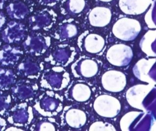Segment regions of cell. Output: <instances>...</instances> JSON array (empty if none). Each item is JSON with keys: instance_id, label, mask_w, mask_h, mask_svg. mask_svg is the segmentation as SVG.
<instances>
[{"instance_id": "cell-5", "label": "cell", "mask_w": 156, "mask_h": 131, "mask_svg": "<svg viewBox=\"0 0 156 131\" xmlns=\"http://www.w3.org/2000/svg\"><path fill=\"white\" fill-rule=\"evenodd\" d=\"M6 12L11 19L21 20L29 15L30 6L21 1H15L9 4L6 8Z\"/></svg>"}, {"instance_id": "cell-14", "label": "cell", "mask_w": 156, "mask_h": 131, "mask_svg": "<svg viewBox=\"0 0 156 131\" xmlns=\"http://www.w3.org/2000/svg\"><path fill=\"white\" fill-rule=\"evenodd\" d=\"M1 45V41H0V45Z\"/></svg>"}, {"instance_id": "cell-4", "label": "cell", "mask_w": 156, "mask_h": 131, "mask_svg": "<svg viewBox=\"0 0 156 131\" xmlns=\"http://www.w3.org/2000/svg\"><path fill=\"white\" fill-rule=\"evenodd\" d=\"M112 13L110 9L105 7L94 8L89 13V19L93 26L103 27L110 22Z\"/></svg>"}, {"instance_id": "cell-6", "label": "cell", "mask_w": 156, "mask_h": 131, "mask_svg": "<svg viewBox=\"0 0 156 131\" xmlns=\"http://www.w3.org/2000/svg\"><path fill=\"white\" fill-rule=\"evenodd\" d=\"M45 40L42 36L32 35L29 36L23 43L24 49L30 53H39L45 48Z\"/></svg>"}, {"instance_id": "cell-1", "label": "cell", "mask_w": 156, "mask_h": 131, "mask_svg": "<svg viewBox=\"0 0 156 131\" xmlns=\"http://www.w3.org/2000/svg\"><path fill=\"white\" fill-rule=\"evenodd\" d=\"M141 29L139 21L124 17L118 20L113 26L114 35L120 40L131 41L138 36Z\"/></svg>"}, {"instance_id": "cell-11", "label": "cell", "mask_w": 156, "mask_h": 131, "mask_svg": "<svg viewBox=\"0 0 156 131\" xmlns=\"http://www.w3.org/2000/svg\"><path fill=\"white\" fill-rule=\"evenodd\" d=\"M54 0H38V1L41 4H47L51 3Z\"/></svg>"}, {"instance_id": "cell-8", "label": "cell", "mask_w": 156, "mask_h": 131, "mask_svg": "<svg viewBox=\"0 0 156 131\" xmlns=\"http://www.w3.org/2000/svg\"><path fill=\"white\" fill-rule=\"evenodd\" d=\"M105 45V41L103 38L99 35L91 34L88 35L85 41V48L88 52L98 53L101 51Z\"/></svg>"}, {"instance_id": "cell-7", "label": "cell", "mask_w": 156, "mask_h": 131, "mask_svg": "<svg viewBox=\"0 0 156 131\" xmlns=\"http://www.w3.org/2000/svg\"><path fill=\"white\" fill-rule=\"evenodd\" d=\"M48 11L42 10L36 11L29 18V24L30 29L38 30L42 29L47 25L50 20Z\"/></svg>"}, {"instance_id": "cell-13", "label": "cell", "mask_w": 156, "mask_h": 131, "mask_svg": "<svg viewBox=\"0 0 156 131\" xmlns=\"http://www.w3.org/2000/svg\"><path fill=\"white\" fill-rule=\"evenodd\" d=\"M99 1H101L103 2H109L112 1L113 0H99Z\"/></svg>"}, {"instance_id": "cell-2", "label": "cell", "mask_w": 156, "mask_h": 131, "mask_svg": "<svg viewBox=\"0 0 156 131\" xmlns=\"http://www.w3.org/2000/svg\"><path fill=\"white\" fill-rule=\"evenodd\" d=\"M26 32V27L23 24L11 21L9 22L3 31L2 38L8 43L18 42L24 38Z\"/></svg>"}, {"instance_id": "cell-12", "label": "cell", "mask_w": 156, "mask_h": 131, "mask_svg": "<svg viewBox=\"0 0 156 131\" xmlns=\"http://www.w3.org/2000/svg\"><path fill=\"white\" fill-rule=\"evenodd\" d=\"M7 0H0V9L3 8Z\"/></svg>"}, {"instance_id": "cell-10", "label": "cell", "mask_w": 156, "mask_h": 131, "mask_svg": "<svg viewBox=\"0 0 156 131\" xmlns=\"http://www.w3.org/2000/svg\"><path fill=\"white\" fill-rule=\"evenodd\" d=\"M5 21H6V19L4 14L0 12V30L2 28L5 24Z\"/></svg>"}, {"instance_id": "cell-3", "label": "cell", "mask_w": 156, "mask_h": 131, "mask_svg": "<svg viewBox=\"0 0 156 131\" xmlns=\"http://www.w3.org/2000/svg\"><path fill=\"white\" fill-rule=\"evenodd\" d=\"M151 0H119L120 10L127 15H140L148 8Z\"/></svg>"}, {"instance_id": "cell-9", "label": "cell", "mask_w": 156, "mask_h": 131, "mask_svg": "<svg viewBox=\"0 0 156 131\" xmlns=\"http://www.w3.org/2000/svg\"><path fill=\"white\" fill-rule=\"evenodd\" d=\"M85 5V0H69V8L72 12L80 13L83 11Z\"/></svg>"}]
</instances>
